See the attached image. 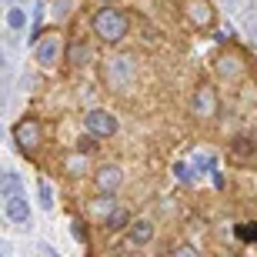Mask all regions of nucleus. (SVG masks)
<instances>
[{
	"mask_svg": "<svg viewBox=\"0 0 257 257\" xmlns=\"http://www.w3.org/2000/svg\"><path fill=\"white\" fill-rule=\"evenodd\" d=\"M90 27H94V34L104 40V44H120V40L127 37V30H131V17H127L120 7H110V4H104V7L94 14Z\"/></svg>",
	"mask_w": 257,
	"mask_h": 257,
	"instance_id": "f257e3e1",
	"label": "nucleus"
},
{
	"mask_svg": "<svg viewBox=\"0 0 257 257\" xmlns=\"http://www.w3.org/2000/svg\"><path fill=\"white\" fill-rule=\"evenodd\" d=\"M104 80H107V87H114V90H120V94H124L127 87H131V80H134V60H131V57H114V60H107Z\"/></svg>",
	"mask_w": 257,
	"mask_h": 257,
	"instance_id": "f03ea898",
	"label": "nucleus"
},
{
	"mask_svg": "<svg viewBox=\"0 0 257 257\" xmlns=\"http://www.w3.org/2000/svg\"><path fill=\"white\" fill-rule=\"evenodd\" d=\"M191 110H194L197 120H210V117H217V94H214V87H210V84H200L197 90H194Z\"/></svg>",
	"mask_w": 257,
	"mask_h": 257,
	"instance_id": "7ed1b4c3",
	"label": "nucleus"
},
{
	"mask_svg": "<svg viewBox=\"0 0 257 257\" xmlns=\"http://www.w3.org/2000/svg\"><path fill=\"white\" fill-rule=\"evenodd\" d=\"M184 14H187V20H191L194 27L207 30L210 24H214V7H210V0H181Z\"/></svg>",
	"mask_w": 257,
	"mask_h": 257,
	"instance_id": "20e7f679",
	"label": "nucleus"
},
{
	"mask_svg": "<svg viewBox=\"0 0 257 257\" xmlns=\"http://www.w3.org/2000/svg\"><path fill=\"white\" fill-rule=\"evenodd\" d=\"M84 124L94 137H114L117 134V117L110 114V110H90V114L84 117Z\"/></svg>",
	"mask_w": 257,
	"mask_h": 257,
	"instance_id": "39448f33",
	"label": "nucleus"
},
{
	"mask_svg": "<svg viewBox=\"0 0 257 257\" xmlns=\"http://www.w3.org/2000/svg\"><path fill=\"white\" fill-rule=\"evenodd\" d=\"M14 141H17L24 151H34V147H40V141H44V131H40L37 120H20V124L14 127Z\"/></svg>",
	"mask_w": 257,
	"mask_h": 257,
	"instance_id": "423d86ee",
	"label": "nucleus"
},
{
	"mask_svg": "<svg viewBox=\"0 0 257 257\" xmlns=\"http://www.w3.org/2000/svg\"><path fill=\"white\" fill-rule=\"evenodd\" d=\"M34 57H37L40 67H54L60 60V37L57 34H47V37L37 40V50H34Z\"/></svg>",
	"mask_w": 257,
	"mask_h": 257,
	"instance_id": "0eeeda50",
	"label": "nucleus"
},
{
	"mask_svg": "<svg viewBox=\"0 0 257 257\" xmlns=\"http://www.w3.org/2000/svg\"><path fill=\"white\" fill-rule=\"evenodd\" d=\"M214 64H217V74L227 77V80L230 77H240V70H244V60H240V54H234V50H224Z\"/></svg>",
	"mask_w": 257,
	"mask_h": 257,
	"instance_id": "6e6552de",
	"label": "nucleus"
},
{
	"mask_svg": "<svg viewBox=\"0 0 257 257\" xmlns=\"http://www.w3.org/2000/svg\"><path fill=\"white\" fill-rule=\"evenodd\" d=\"M120 177H124V174H120V167H117V164H104V167L97 171V187H100L104 194H110V191H117Z\"/></svg>",
	"mask_w": 257,
	"mask_h": 257,
	"instance_id": "1a4fd4ad",
	"label": "nucleus"
},
{
	"mask_svg": "<svg viewBox=\"0 0 257 257\" xmlns=\"http://www.w3.org/2000/svg\"><path fill=\"white\" fill-rule=\"evenodd\" d=\"M7 217L10 220H17V224H30V207H27V200L20 197H7Z\"/></svg>",
	"mask_w": 257,
	"mask_h": 257,
	"instance_id": "9d476101",
	"label": "nucleus"
},
{
	"mask_svg": "<svg viewBox=\"0 0 257 257\" xmlns=\"http://www.w3.org/2000/svg\"><path fill=\"white\" fill-rule=\"evenodd\" d=\"M151 237H154V224L151 220H137L131 227V234H127V244H147Z\"/></svg>",
	"mask_w": 257,
	"mask_h": 257,
	"instance_id": "9b49d317",
	"label": "nucleus"
},
{
	"mask_svg": "<svg viewBox=\"0 0 257 257\" xmlns=\"http://www.w3.org/2000/svg\"><path fill=\"white\" fill-rule=\"evenodd\" d=\"M127 224H131V214H127L124 207H114L110 214H107V220H104V227H107V230H124Z\"/></svg>",
	"mask_w": 257,
	"mask_h": 257,
	"instance_id": "f8f14e48",
	"label": "nucleus"
},
{
	"mask_svg": "<svg viewBox=\"0 0 257 257\" xmlns=\"http://www.w3.org/2000/svg\"><path fill=\"white\" fill-rule=\"evenodd\" d=\"M20 187H24V184H20L17 174H0V194H4V197H17Z\"/></svg>",
	"mask_w": 257,
	"mask_h": 257,
	"instance_id": "ddd939ff",
	"label": "nucleus"
},
{
	"mask_svg": "<svg viewBox=\"0 0 257 257\" xmlns=\"http://www.w3.org/2000/svg\"><path fill=\"white\" fill-rule=\"evenodd\" d=\"M110 210H114V197H110V194H104V197H97L94 204H90V214H94V217H100V220H107V214H110Z\"/></svg>",
	"mask_w": 257,
	"mask_h": 257,
	"instance_id": "4468645a",
	"label": "nucleus"
},
{
	"mask_svg": "<svg viewBox=\"0 0 257 257\" xmlns=\"http://www.w3.org/2000/svg\"><path fill=\"white\" fill-rule=\"evenodd\" d=\"M64 171L67 174H84L87 171V154H70V157H64Z\"/></svg>",
	"mask_w": 257,
	"mask_h": 257,
	"instance_id": "2eb2a0df",
	"label": "nucleus"
},
{
	"mask_svg": "<svg viewBox=\"0 0 257 257\" xmlns=\"http://www.w3.org/2000/svg\"><path fill=\"white\" fill-rule=\"evenodd\" d=\"M84 57H87V47L80 44V40H74V44H70V50H67V64L80 67V64H84Z\"/></svg>",
	"mask_w": 257,
	"mask_h": 257,
	"instance_id": "dca6fc26",
	"label": "nucleus"
},
{
	"mask_svg": "<svg viewBox=\"0 0 257 257\" xmlns=\"http://www.w3.org/2000/svg\"><path fill=\"white\" fill-rule=\"evenodd\" d=\"M7 27H10V30H20V27H27V10L14 7V10L7 14Z\"/></svg>",
	"mask_w": 257,
	"mask_h": 257,
	"instance_id": "f3484780",
	"label": "nucleus"
},
{
	"mask_svg": "<svg viewBox=\"0 0 257 257\" xmlns=\"http://www.w3.org/2000/svg\"><path fill=\"white\" fill-rule=\"evenodd\" d=\"M37 191H40V204L50 210V207H54V187H50V181H40Z\"/></svg>",
	"mask_w": 257,
	"mask_h": 257,
	"instance_id": "a211bd4d",
	"label": "nucleus"
},
{
	"mask_svg": "<svg viewBox=\"0 0 257 257\" xmlns=\"http://www.w3.org/2000/svg\"><path fill=\"white\" fill-rule=\"evenodd\" d=\"M77 151H80V154H94L97 151V137H94V134L80 137V141H77Z\"/></svg>",
	"mask_w": 257,
	"mask_h": 257,
	"instance_id": "6ab92c4d",
	"label": "nucleus"
},
{
	"mask_svg": "<svg viewBox=\"0 0 257 257\" xmlns=\"http://www.w3.org/2000/svg\"><path fill=\"white\" fill-rule=\"evenodd\" d=\"M237 237L240 240H257V224H240V227H237Z\"/></svg>",
	"mask_w": 257,
	"mask_h": 257,
	"instance_id": "aec40b11",
	"label": "nucleus"
},
{
	"mask_svg": "<svg viewBox=\"0 0 257 257\" xmlns=\"http://www.w3.org/2000/svg\"><path fill=\"white\" fill-rule=\"evenodd\" d=\"M177 181H187V184L194 181V167L191 164H177Z\"/></svg>",
	"mask_w": 257,
	"mask_h": 257,
	"instance_id": "412c9836",
	"label": "nucleus"
},
{
	"mask_svg": "<svg viewBox=\"0 0 257 257\" xmlns=\"http://www.w3.org/2000/svg\"><path fill=\"white\" fill-rule=\"evenodd\" d=\"M234 154H237V157H240V154H244V157L250 154V141H247V137H240V141H234Z\"/></svg>",
	"mask_w": 257,
	"mask_h": 257,
	"instance_id": "4be33fe9",
	"label": "nucleus"
},
{
	"mask_svg": "<svg viewBox=\"0 0 257 257\" xmlns=\"http://www.w3.org/2000/svg\"><path fill=\"white\" fill-rule=\"evenodd\" d=\"M174 257H197V250H194L191 244H184V247H177V250H174Z\"/></svg>",
	"mask_w": 257,
	"mask_h": 257,
	"instance_id": "5701e85b",
	"label": "nucleus"
},
{
	"mask_svg": "<svg viewBox=\"0 0 257 257\" xmlns=\"http://www.w3.org/2000/svg\"><path fill=\"white\" fill-rule=\"evenodd\" d=\"M74 237H77V240H87V227H84V224H80V220H77V224H74Z\"/></svg>",
	"mask_w": 257,
	"mask_h": 257,
	"instance_id": "b1692460",
	"label": "nucleus"
},
{
	"mask_svg": "<svg viewBox=\"0 0 257 257\" xmlns=\"http://www.w3.org/2000/svg\"><path fill=\"white\" fill-rule=\"evenodd\" d=\"M104 4H107V0H104Z\"/></svg>",
	"mask_w": 257,
	"mask_h": 257,
	"instance_id": "393cba45",
	"label": "nucleus"
}]
</instances>
